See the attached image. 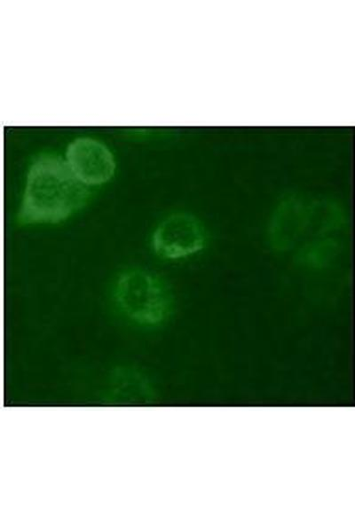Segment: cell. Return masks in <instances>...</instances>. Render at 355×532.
Returning a JSON list of instances; mask_svg holds the SVG:
<instances>
[{"label":"cell","instance_id":"cell-1","mask_svg":"<svg viewBox=\"0 0 355 532\" xmlns=\"http://www.w3.org/2000/svg\"><path fill=\"white\" fill-rule=\"evenodd\" d=\"M91 196L89 187L61 157L45 153L30 165L16 215L19 225L57 224L79 212Z\"/></svg>","mask_w":355,"mask_h":532},{"label":"cell","instance_id":"cell-7","mask_svg":"<svg viewBox=\"0 0 355 532\" xmlns=\"http://www.w3.org/2000/svg\"><path fill=\"white\" fill-rule=\"evenodd\" d=\"M295 259L298 264L309 269H320L328 265L341 251V242L336 236L309 239L299 245Z\"/></svg>","mask_w":355,"mask_h":532},{"label":"cell","instance_id":"cell-5","mask_svg":"<svg viewBox=\"0 0 355 532\" xmlns=\"http://www.w3.org/2000/svg\"><path fill=\"white\" fill-rule=\"evenodd\" d=\"M65 160L73 175L87 187L106 183L115 169L109 149L99 141L88 137L74 140L67 149Z\"/></svg>","mask_w":355,"mask_h":532},{"label":"cell","instance_id":"cell-2","mask_svg":"<svg viewBox=\"0 0 355 532\" xmlns=\"http://www.w3.org/2000/svg\"><path fill=\"white\" fill-rule=\"evenodd\" d=\"M111 297L118 313L141 327L162 325L174 309L173 293L166 280L139 267L125 269L116 276Z\"/></svg>","mask_w":355,"mask_h":532},{"label":"cell","instance_id":"cell-3","mask_svg":"<svg viewBox=\"0 0 355 532\" xmlns=\"http://www.w3.org/2000/svg\"><path fill=\"white\" fill-rule=\"evenodd\" d=\"M208 231L196 215L174 212L163 217L150 237L152 251L159 258L178 261L192 257L206 247Z\"/></svg>","mask_w":355,"mask_h":532},{"label":"cell","instance_id":"cell-6","mask_svg":"<svg viewBox=\"0 0 355 532\" xmlns=\"http://www.w3.org/2000/svg\"><path fill=\"white\" fill-rule=\"evenodd\" d=\"M343 208L333 200H310L309 223L305 240L319 237L335 236L346 225ZM304 240V241H305Z\"/></svg>","mask_w":355,"mask_h":532},{"label":"cell","instance_id":"cell-4","mask_svg":"<svg viewBox=\"0 0 355 532\" xmlns=\"http://www.w3.org/2000/svg\"><path fill=\"white\" fill-rule=\"evenodd\" d=\"M310 200L297 195L281 200L273 209L267 224V241L278 253L296 248L305 239L309 223Z\"/></svg>","mask_w":355,"mask_h":532}]
</instances>
